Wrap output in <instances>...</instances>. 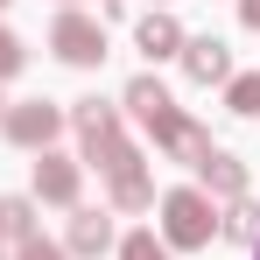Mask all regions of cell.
<instances>
[{
	"instance_id": "2",
	"label": "cell",
	"mask_w": 260,
	"mask_h": 260,
	"mask_svg": "<svg viewBox=\"0 0 260 260\" xmlns=\"http://www.w3.org/2000/svg\"><path fill=\"white\" fill-rule=\"evenodd\" d=\"M49 56L71 63V71H99V63H106V21L85 14V7H63V14L49 21Z\"/></svg>"
},
{
	"instance_id": "5",
	"label": "cell",
	"mask_w": 260,
	"mask_h": 260,
	"mask_svg": "<svg viewBox=\"0 0 260 260\" xmlns=\"http://www.w3.org/2000/svg\"><path fill=\"white\" fill-rule=\"evenodd\" d=\"M78 190H85V162L63 155V148H43V155H36V176H28V197H36V204H56V211H71Z\"/></svg>"
},
{
	"instance_id": "22",
	"label": "cell",
	"mask_w": 260,
	"mask_h": 260,
	"mask_svg": "<svg viewBox=\"0 0 260 260\" xmlns=\"http://www.w3.org/2000/svg\"><path fill=\"white\" fill-rule=\"evenodd\" d=\"M0 113H7V99H0Z\"/></svg>"
},
{
	"instance_id": "16",
	"label": "cell",
	"mask_w": 260,
	"mask_h": 260,
	"mask_svg": "<svg viewBox=\"0 0 260 260\" xmlns=\"http://www.w3.org/2000/svg\"><path fill=\"white\" fill-rule=\"evenodd\" d=\"M225 106H232L239 120H260V71H232V78H225Z\"/></svg>"
},
{
	"instance_id": "11",
	"label": "cell",
	"mask_w": 260,
	"mask_h": 260,
	"mask_svg": "<svg viewBox=\"0 0 260 260\" xmlns=\"http://www.w3.org/2000/svg\"><path fill=\"white\" fill-rule=\"evenodd\" d=\"M106 211L113 218H134V211H155V176H148V162H134V169L106 176Z\"/></svg>"
},
{
	"instance_id": "14",
	"label": "cell",
	"mask_w": 260,
	"mask_h": 260,
	"mask_svg": "<svg viewBox=\"0 0 260 260\" xmlns=\"http://www.w3.org/2000/svg\"><path fill=\"white\" fill-rule=\"evenodd\" d=\"M218 239H232V246H253L260 239V197H232V204H218Z\"/></svg>"
},
{
	"instance_id": "13",
	"label": "cell",
	"mask_w": 260,
	"mask_h": 260,
	"mask_svg": "<svg viewBox=\"0 0 260 260\" xmlns=\"http://www.w3.org/2000/svg\"><path fill=\"white\" fill-rule=\"evenodd\" d=\"M162 106H176V99H169V85H162L155 71H141V78H127V91H120V113H134V120L148 127V120H155Z\"/></svg>"
},
{
	"instance_id": "19",
	"label": "cell",
	"mask_w": 260,
	"mask_h": 260,
	"mask_svg": "<svg viewBox=\"0 0 260 260\" xmlns=\"http://www.w3.org/2000/svg\"><path fill=\"white\" fill-rule=\"evenodd\" d=\"M14 260H71V253H63V246H56V239H43V232H36V239H28V246H14Z\"/></svg>"
},
{
	"instance_id": "3",
	"label": "cell",
	"mask_w": 260,
	"mask_h": 260,
	"mask_svg": "<svg viewBox=\"0 0 260 260\" xmlns=\"http://www.w3.org/2000/svg\"><path fill=\"white\" fill-rule=\"evenodd\" d=\"M63 127H71V113H63L56 99H7V113H0V134H7L14 148H28V155L56 148Z\"/></svg>"
},
{
	"instance_id": "4",
	"label": "cell",
	"mask_w": 260,
	"mask_h": 260,
	"mask_svg": "<svg viewBox=\"0 0 260 260\" xmlns=\"http://www.w3.org/2000/svg\"><path fill=\"white\" fill-rule=\"evenodd\" d=\"M148 141H155V155H162V162H183V169H197V162L218 148L211 127H204V120H190L183 106H162V113L148 120Z\"/></svg>"
},
{
	"instance_id": "9",
	"label": "cell",
	"mask_w": 260,
	"mask_h": 260,
	"mask_svg": "<svg viewBox=\"0 0 260 260\" xmlns=\"http://www.w3.org/2000/svg\"><path fill=\"white\" fill-rule=\"evenodd\" d=\"M63 113H71V127H78V141H85V148L113 141V134H127V113H120L113 99H99V91H91V99H71Z\"/></svg>"
},
{
	"instance_id": "20",
	"label": "cell",
	"mask_w": 260,
	"mask_h": 260,
	"mask_svg": "<svg viewBox=\"0 0 260 260\" xmlns=\"http://www.w3.org/2000/svg\"><path fill=\"white\" fill-rule=\"evenodd\" d=\"M239 21H246V28L260 36V0H239Z\"/></svg>"
},
{
	"instance_id": "10",
	"label": "cell",
	"mask_w": 260,
	"mask_h": 260,
	"mask_svg": "<svg viewBox=\"0 0 260 260\" xmlns=\"http://www.w3.org/2000/svg\"><path fill=\"white\" fill-rule=\"evenodd\" d=\"M134 49H141L148 63H169V56H183V21H176L169 7L141 14V21H134Z\"/></svg>"
},
{
	"instance_id": "1",
	"label": "cell",
	"mask_w": 260,
	"mask_h": 260,
	"mask_svg": "<svg viewBox=\"0 0 260 260\" xmlns=\"http://www.w3.org/2000/svg\"><path fill=\"white\" fill-rule=\"evenodd\" d=\"M155 211H162V246H169V253H204V246L218 239V204L197 190V183L162 190Z\"/></svg>"
},
{
	"instance_id": "6",
	"label": "cell",
	"mask_w": 260,
	"mask_h": 260,
	"mask_svg": "<svg viewBox=\"0 0 260 260\" xmlns=\"http://www.w3.org/2000/svg\"><path fill=\"white\" fill-rule=\"evenodd\" d=\"M197 190H204L211 204H232V197H246V190H253V169H246V155H232V148H211V155L197 162Z\"/></svg>"
},
{
	"instance_id": "21",
	"label": "cell",
	"mask_w": 260,
	"mask_h": 260,
	"mask_svg": "<svg viewBox=\"0 0 260 260\" xmlns=\"http://www.w3.org/2000/svg\"><path fill=\"white\" fill-rule=\"evenodd\" d=\"M253 260H260V239H253Z\"/></svg>"
},
{
	"instance_id": "7",
	"label": "cell",
	"mask_w": 260,
	"mask_h": 260,
	"mask_svg": "<svg viewBox=\"0 0 260 260\" xmlns=\"http://www.w3.org/2000/svg\"><path fill=\"white\" fill-rule=\"evenodd\" d=\"M120 239H113V211H99V204H71V232H63V253L71 260H99L113 253Z\"/></svg>"
},
{
	"instance_id": "23",
	"label": "cell",
	"mask_w": 260,
	"mask_h": 260,
	"mask_svg": "<svg viewBox=\"0 0 260 260\" xmlns=\"http://www.w3.org/2000/svg\"><path fill=\"white\" fill-rule=\"evenodd\" d=\"M0 7H7V0H0Z\"/></svg>"
},
{
	"instance_id": "18",
	"label": "cell",
	"mask_w": 260,
	"mask_h": 260,
	"mask_svg": "<svg viewBox=\"0 0 260 260\" xmlns=\"http://www.w3.org/2000/svg\"><path fill=\"white\" fill-rule=\"evenodd\" d=\"M21 71H28V43H21L14 28H0V85H7V78H21Z\"/></svg>"
},
{
	"instance_id": "12",
	"label": "cell",
	"mask_w": 260,
	"mask_h": 260,
	"mask_svg": "<svg viewBox=\"0 0 260 260\" xmlns=\"http://www.w3.org/2000/svg\"><path fill=\"white\" fill-rule=\"evenodd\" d=\"M36 218H43L36 197L7 190V197H0V246H28V239H36Z\"/></svg>"
},
{
	"instance_id": "8",
	"label": "cell",
	"mask_w": 260,
	"mask_h": 260,
	"mask_svg": "<svg viewBox=\"0 0 260 260\" xmlns=\"http://www.w3.org/2000/svg\"><path fill=\"white\" fill-rule=\"evenodd\" d=\"M176 63H183L190 85H204V91L232 78V49H225V36H183V56H176Z\"/></svg>"
},
{
	"instance_id": "15",
	"label": "cell",
	"mask_w": 260,
	"mask_h": 260,
	"mask_svg": "<svg viewBox=\"0 0 260 260\" xmlns=\"http://www.w3.org/2000/svg\"><path fill=\"white\" fill-rule=\"evenodd\" d=\"M134 162H141V148H134L127 134H113V141L85 148V169H99V176H120V169H134Z\"/></svg>"
},
{
	"instance_id": "24",
	"label": "cell",
	"mask_w": 260,
	"mask_h": 260,
	"mask_svg": "<svg viewBox=\"0 0 260 260\" xmlns=\"http://www.w3.org/2000/svg\"><path fill=\"white\" fill-rule=\"evenodd\" d=\"M0 260H7V253H0Z\"/></svg>"
},
{
	"instance_id": "17",
	"label": "cell",
	"mask_w": 260,
	"mask_h": 260,
	"mask_svg": "<svg viewBox=\"0 0 260 260\" xmlns=\"http://www.w3.org/2000/svg\"><path fill=\"white\" fill-rule=\"evenodd\" d=\"M113 253H120V260H169V246H162V232H155V225H141V232H127Z\"/></svg>"
}]
</instances>
